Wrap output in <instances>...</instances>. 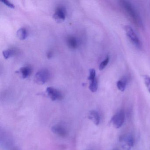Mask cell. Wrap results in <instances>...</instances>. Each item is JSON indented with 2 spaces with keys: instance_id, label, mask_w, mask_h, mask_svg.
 <instances>
[{
  "instance_id": "cell-1",
  "label": "cell",
  "mask_w": 150,
  "mask_h": 150,
  "mask_svg": "<svg viewBox=\"0 0 150 150\" xmlns=\"http://www.w3.org/2000/svg\"><path fill=\"white\" fill-rule=\"evenodd\" d=\"M119 5L124 12L135 25L138 27H140L142 25V22L137 11L129 1H120Z\"/></svg>"
},
{
  "instance_id": "cell-2",
  "label": "cell",
  "mask_w": 150,
  "mask_h": 150,
  "mask_svg": "<svg viewBox=\"0 0 150 150\" xmlns=\"http://www.w3.org/2000/svg\"><path fill=\"white\" fill-rule=\"evenodd\" d=\"M125 29L126 35L131 42L137 48L141 49L142 44L133 29L130 26H126L125 27Z\"/></svg>"
},
{
  "instance_id": "cell-3",
  "label": "cell",
  "mask_w": 150,
  "mask_h": 150,
  "mask_svg": "<svg viewBox=\"0 0 150 150\" xmlns=\"http://www.w3.org/2000/svg\"><path fill=\"white\" fill-rule=\"evenodd\" d=\"M50 76V72L47 69H42L36 74L35 77V81L37 84L43 85L48 81Z\"/></svg>"
},
{
  "instance_id": "cell-4",
  "label": "cell",
  "mask_w": 150,
  "mask_h": 150,
  "mask_svg": "<svg viewBox=\"0 0 150 150\" xmlns=\"http://www.w3.org/2000/svg\"><path fill=\"white\" fill-rule=\"evenodd\" d=\"M120 142L124 150H130L134 145V139L131 135L126 134L121 137Z\"/></svg>"
},
{
  "instance_id": "cell-5",
  "label": "cell",
  "mask_w": 150,
  "mask_h": 150,
  "mask_svg": "<svg viewBox=\"0 0 150 150\" xmlns=\"http://www.w3.org/2000/svg\"><path fill=\"white\" fill-rule=\"evenodd\" d=\"M125 119V114L123 110H120L114 115L111 119V122L113 126L117 129H119L123 124Z\"/></svg>"
},
{
  "instance_id": "cell-6",
  "label": "cell",
  "mask_w": 150,
  "mask_h": 150,
  "mask_svg": "<svg viewBox=\"0 0 150 150\" xmlns=\"http://www.w3.org/2000/svg\"><path fill=\"white\" fill-rule=\"evenodd\" d=\"M66 13L65 8L62 6H59L56 8L53 15V18L57 22H62L65 20Z\"/></svg>"
},
{
  "instance_id": "cell-7",
  "label": "cell",
  "mask_w": 150,
  "mask_h": 150,
  "mask_svg": "<svg viewBox=\"0 0 150 150\" xmlns=\"http://www.w3.org/2000/svg\"><path fill=\"white\" fill-rule=\"evenodd\" d=\"M46 92L48 96L52 101L61 100L63 99V96L62 93L54 88L52 87L47 88Z\"/></svg>"
},
{
  "instance_id": "cell-8",
  "label": "cell",
  "mask_w": 150,
  "mask_h": 150,
  "mask_svg": "<svg viewBox=\"0 0 150 150\" xmlns=\"http://www.w3.org/2000/svg\"><path fill=\"white\" fill-rule=\"evenodd\" d=\"M16 72L20 74L21 78L25 79L30 76L32 73V69L29 66L23 67L20 68Z\"/></svg>"
},
{
  "instance_id": "cell-9",
  "label": "cell",
  "mask_w": 150,
  "mask_h": 150,
  "mask_svg": "<svg viewBox=\"0 0 150 150\" xmlns=\"http://www.w3.org/2000/svg\"><path fill=\"white\" fill-rule=\"evenodd\" d=\"M88 117L95 125H99L100 122V117L98 112L94 110H91L88 113Z\"/></svg>"
},
{
  "instance_id": "cell-10",
  "label": "cell",
  "mask_w": 150,
  "mask_h": 150,
  "mask_svg": "<svg viewBox=\"0 0 150 150\" xmlns=\"http://www.w3.org/2000/svg\"><path fill=\"white\" fill-rule=\"evenodd\" d=\"M52 131L55 134L60 136L64 137L67 134V131L65 129L64 127L60 125H57L52 127Z\"/></svg>"
},
{
  "instance_id": "cell-11",
  "label": "cell",
  "mask_w": 150,
  "mask_h": 150,
  "mask_svg": "<svg viewBox=\"0 0 150 150\" xmlns=\"http://www.w3.org/2000/svg\"><path fill=\"white\" fill-rule=\"evenodd\" d=\"M67 43L69 48L72 50L77 49L79 45V42L77 38L72 36L67 38Z\"/></svg>"
},
{
  "instance_id": "cell-12",
  "label": "cell",
  "mask_w": 150,
  "mask_h": 150,
  "mask_svg": "<svg viewBox=\"0 0 150 150\" xmlns=\"http://www.w3.org/2000/svg\"><path fill=\"white\" fill-rule=\"evenodd\" d=\"M17 36L20 40H25L28 36V31L25 28H21L17 31Z\"/></svg>"
},
{
  "instance_id": "cell-13",
  "label": "cell",
  "mask_w": 150,
  "mask_h": 150,
  "mask_svg": "<svg viewBox=\"0 0 150 150\" xmlns=\"http://www.w3.org/2000/svg\"><path fill=\"white\" fill-rule=\"evenodd\" d=\"M127 80L126 79H123L119 80L117 82V88L121 92H124L125 90L126 85H127Z\"/></svg>"
},
{
  "instance_id": "cell-14",
  "label": "cell",
  "mask_w": 150,
  "mask_h": 150,
  "mask_svg": "<svg viewBox=\"0 0 150 150\" xmlns=\"http://www.w3.org/2000/svg\"><path fill=\"white\" fill-rule=\"evenodd\" d=\"M98 87V81H97L96 78L90 81L89 88L91 92H93V93H95L97 91Z\"/></svg>"
},
{
  "instance_id": "cell-15",
  "label": "cell",
  "mask_w": 150,
  "mask_h": 150,
  "mask_svg": "<svg viewBox=\"0 0 150 150\" xmlns=\"http://www.w3.org/2000/svg\"><path fill=\"white\" fill-rule=\"evenodd\" d=\"M16 53V51L15 49H9L3 52V55L6 59H8L9 58L14 56Z\"/></svg>"
},
{
  "instance_id": "cell-16",
  "label": "cell",
  "mask_w": 150,
  "mask_h": 150,
  "mask_svg": "<svg viewBox=\"0 0 150 150\" xmlns=\"http://www.w3.org/2000/svg\"><path fill=\"white\" fill-rule=\"evenodd\" d=\"M143 79H144V82L147 88V90L150 93V77L148 75H143Z\"/></svg>"
},
{
  "instance_id": "cell-17",
  "label": "cell",
  "mask_w": 150,
  "mask_h": 150,
  "mask_svg": "<svg viewBox=\"0 0 150 150\" xmlns=\"http://www.w3.org/2000/svg\"><path fill=\"white\" fill-rule=\"evenodd\" d=\"M109 57L108 56L106 58V59L100 63V66H99V70L100 71H102L106 67V66L108 65L109 62Z\"/></svg>"
},
{
  "instance_id": "cell-18",
  "label": "cell",
  "mask_w": 150,
  "mask_h": 150,
  "mask_svg": "<svg viewBox=\"0 0 150 150\" xmlns=\"http://www.w3.org/2000/svg\"><path fill=\"white\" fill-rule=\"evenodd\" d=\"M96 78V73L95 69H91L89 70V75L88 77V80L91 81Z\"/></svg>"
},
{
  "instance_id": "cell-19",
  "label": "cell",
  "mask_w": 150,
  "mask_h": 150,
  "mask_svg": "<svg viewBox=\"0 0 150 150\" xmlns=\"http://www.w3.org/2000/svg\"><path fill=\"white\" fill-rule=\"evenodd\" d=\"M1 2H2L3 4H5L8 7L10 8H14L15 7L13 4H12V3L9 2L8 1H6V0H3V1H1Z\"/></svg>"
},
{
  "instance_id": "cell-20",
  "label": "cell",
  "mask_w": 150,
  "mask_h": 150,
  "mask_svg": "<svg viewBox=\"0 0 150 150\" xmlns=\"http://www.w3.org/2000/svg\"><path fill=\"white\" fill-rule=\"evenodd\" d=\"M53 57V52L51 50L49 51L47 53V57L48 59L52 58Z\"/></svg>"
},
{
  "instance_id": "cell-21",
  "label": "cell",
  "mask_w": 150,
  "mask_h": 150,
  "mask_svg": "<svg viewBox=\"0 0 150 150\" xmlns=\"http://www.w3.org/2000/svg\"></svg>"
}]
</instances>
